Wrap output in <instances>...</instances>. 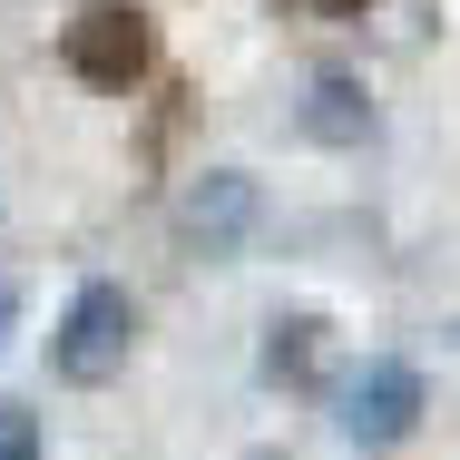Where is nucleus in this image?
Listing matches in <instances>:
<instances>
[{"mask_svg":"<svg viewBox=\"0 0 460 460\" xmlns=\"http://www.w3.org/2000/svg\"><path fill=\"white\" fill-rule=\"evenodd\" d=\"M10 314H20V294H10V275H0V343H10Z\"/></svg>","mask_w":460,"mask_h":460,"instance_id":"1a4fd4ad","label":"nucleus"},{"mask_svg":"<svg viewBox=\"0 0 460 460\" xmlns=\"http://www.w3.org/2000/svg\"><path fill=\"white\" fill-rule=\"evenodd\" d=\"M421 411H431V392H421V372L402 363V353H382V363H363L343 382V431L363 451H402L421 431Z\"/></svg>","mask_w":460,"mask_h":460,"instance_id":"7ed1b4c3","label":"nucleus"},{"mask_svg":"<svg viewBox=\"0 0 460 460\" xmlns=\"http://www.w3.org/2000/svg\"><path fill=\"white\" fill-rule=\"evenodd\" d=\"M49 441H40V411L30 402H0V460H40Z\"/></svg>","mask_w":460,"mask_h":460,"instance_id":"0eeeda50","label":"nucleus"},{"mask_svg":"<svg viewBox=\"0 0 460 460\" xmlns=\"http://www.w3.org/2000/svg\"><path fill=\"white\" fill-rule=\"evenodd\" d=\"M294 10H323V20H353V10H372V0H294Z\"/></svg>","mask_w":460,"mask_h":460,"instance_id":"6e6552de","label":"nucleus"},{"mask_svg":"<svg viewBox=\"0 0 460 460\" xmlns=\"http://www.w3.org/2000/svg\"><path fill=\"white\" fill-rule=\"evenodd\" d=\"M245 226H255V186L235 177V167H216L206 186H186V206H177V235H186V245L235 255V245H245Z\"/></svg>","mask_w":460,"mask_h":460,"instance_id":"20e7f679","label":"nucleus"},{"mask_svg":"<svg viewBox=\"0 0 460 460\" xmlns=\"http://www.w3.org/2000/svg\"><path fill=\"white\" fill-rule=\"evenodd\" d=\"M59 59H69V79H89V89H137V79L157 69V20H147L137 0H89V10L59 30Z\"/></svg>","mask_w":460,"mask_h":460,"instance_id":"f03ea898","label":"nucleus"},{"mask_svg":"<svg viewBox=\"0 0 460 460\" xmlns=\"http://www.w3.org/2000/svg\"><path fill=\"white\" fill-rule=\"evenodd\" d=\"M128 353H137V294L128 284H79L69 294V314H59V333H49V372L59 382H79V392H98V382H118L128 372Z\"/></svg>","mask_w":460,"mask_h":460,"instance_id":"f257e3e1","label":"nucleus"},{"mask_svg":"<svg viewBox=\"0 0 460 460\" xmlns=\"http://www.w3.org/2000/svg\"><path fill=\"white\" fill-rule=\"evenodd\" d=\"M304 137H323V147H363L372 137V98L353 69H323L314 89H304Z\"/></svg>","mask_w":460,"mask_h":460,"instance_id":"39448f33","label":"nucleus"},{"mask_svg":"<svg viewBox=\"0 0 460 460\" xmlns=\"http://www.w3.org/2000/svg\"><path fill=\"white\" fill-rule=\"evenodd\" d=\"M323 314H275L265 323V382H284V392H314L323 382Z\"/></svg>","mask_w":460,"mask_h":460,"instance_id":"423d86ee","label":"nucleus"}]
</instances>
